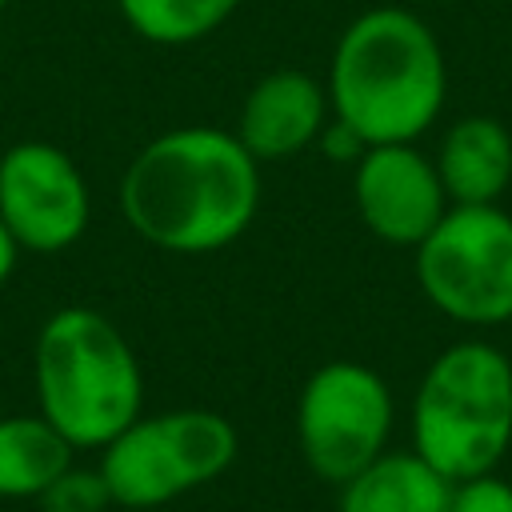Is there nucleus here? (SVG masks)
I'll list each match as a JSON object with an SVG mask.
<instances>
[{
  "instance_id": "obj_3",
  "label": "nucleus",
  "mask_w": 512,
  "mask_h": 512,
  "mask_svg": "<svg viewBox=\"0 0 512 512\" xmlns=\"http://www.w3.org/2000/svg\"><path fill=\"white\" fill-rule=\"evenodd\" d=\"M40 416L80 452L104 448L144 408V372L128 336L96 308H56L32 348Z\"/></svg>"
},
{
  "instance_id": "obj_1",
  "label": "nucleus",
  "mask_w": 512,
  "mask_h": 512,
  "mask_svg": "<svg viewBox=\"0 0 512 512\" xmlns=\"http://www.w3.org/2000/svg\"><path fill=\"white\" fill-rule=\"evenodd\" d=\"M128 228L160 252L208 256L236 244L260 212V164L212 124L152 136L120 176Z\"/></svg>"
},
{
  "instance_id": "obj_20",
  "label": "nucleus",
  "mask_w": 512,
  "mask_h": 512,
  "mask_svg": "<svg viewBox=\"0 0 512 512\" xmlns=\"http://www.w3.org/2000/svg\"><path fill=\"white\" fill-rule=\"evenodd\" d=\"M4 4H8V0H0V12H4Z\"/></svg>"
},
{
  "instance_id": "obj_2",
  "label": "nucleus",
  "mask_w": 512,
  "mask_h": 512,
  "mask_svg": "<svg viewBox=\"0 0 512 512\" xmlns=\"http://www.w3.org/2000/svg\"><path fill=\"white\" fill-rule=\"evenodd\" d=\"M332 120L372 144H416L448 96V64L436 32L408 8L360 12L336 40L328 64Z\"/></svg>"
},
{
  "instance_id": "obj_12",
  "label": "nucleus",
  "mask_w": 512,
  "mask_h": 512,
  "mask_svg": "<svg viewBox=\"0 0 512 512\" xmlns=\"http://www.w3.org/2000/svg\"><path fill=\"white\" fill-rule=\"evenodd\" d=\"M452 488L420 452H380L340 484L336 512H448Z\"/></svg>"
},
{
  "instance_id": "obj_4",
  "label": "nucleus",
  "mask_w": 512,
  "mask_h": 512,
  "mask_svg": "<svg viewBox=\"0 0 512 512\" xmlns=\"http://www.w3.org/2000/svg\"><path fill=\"white\" fill-rule=\"evenodd\" d=\"M512 444V360L488 340L432 356L412 396V452L452 484L496 472Z\"/></svg>"
},
{
  "instance_id": "obj_8",
  "label": "nucleus",
  "mask_w": 512,
  "mask_h": 512,
  "mask_svg": "<svg viewBox=\"0 0 512 512\" xmlns=\"http://www.w3.org/2000/svg\"><path fill=\"white\" fill-rule=\"evenodd\" d=\"M0 220L20 252L56 256L92 220L88 180L76 160L48 140H20L0 156Z\"/></svg>"
},
{
  "instance_id": "obj_7",
  "label": "nucleus",
  "mask_w": 512,
  "mask_h": 512,
  "mask_svg": "<svg viewBox=\"0 0 512 512\" xmlns=\"http://www.w3.org/2000/svg\"><path fill=\"white\" fill-rule=\"evenodd\" d=\"M396 404L388 380L360 360L320 364L296 400V444L312 476L344 484L388 452Z\"/></svg>"
},
{
  "instance_id": "obj_10",
  "label": "nucleus",
  "mask_w": 512,
  "mask_h": 512,
  "mask_svg": "<svg viewBox=\"0 0 512 512\" xmlns=\"http://www.w3.org/2000/svg\"><path fill=\"white\" fill-rule=\"evenodd\" d=\"M328 120L332 104L324 84L304 68H276L248 88L236 116V140L256 164L288 160L312 148Z\"/></svg>"
},
{
  "instance_id": "obj_19",
  "label": "nucleus",
  "mask_w": 512,
  "mask_h": 512,
  "mask_svg": "<svg viewBox=\"0 0 512 512\" xmlns=\"http://www.w3.org/2000/svg\"><path fill=\"white\" fill-rule=\"evenodd\" d=\"M108 512H132V508H108Z\"/></svg>"
},
{
  "instance_id": "obj_17",
  "label": "nucleus",
  "mask_w": 512,
  "mask_h": 512,
  "mask_svg": "<svg viewBox=\"0 0 512 512\" xmlns=\"http://www.w3.org/2000/svg\"><path fill=\"white\" fill-rule=\"evenodd\" d=\"M316 144L324 148V156H332V160H344V164H356V160L364 156V148H368V144H364V140H360L352 128H344L340 120H328Z\"/></svg>"
},
{
  "instance_id": "obj_18",
  "label": "nucleus",
  "mask_w": 512,
  "mask_h": 512,
  "mask_svg": "<svg viewBox=\"0 0 512 512\" xmlns=\"http://www.w3.org/2000/svg\"><path fill=\"white\" fill-rule=\"evenodd\" d=\"M16 260H20V244L12 240V232H8V228H4V220H0V288L12 280Z\"/></svg>"
},
{
  "instance_id": "obj_9",
  "label": "nucleus",
  "mask_w": 512,
  "mask_h": 512,
  "mask_svg": "<svg viewBox=\"0 0 512 512\" xmlns=\"http://www.w3.org/2000/svg\"><path fill=\"white\" fill-rule=\"evenodd\" d=\"M352 200L364 228L396 248H416L452 208L432 156L416 144H372L352 168Z\"/></svg>"
},
{
  "instance_id": "obj_15",
  "label": "nucleus",
  "mask_w": 512,
  "mask_h": 512,
  "mask_svg": "<svg viewBox=\"0 0 512 512\" xmlns=\"http://www.w3.org/2000/svg\"><path fill=\"white\" fill-rule=\"evenodd\" d=\"M44 512H108L112 496L96 468H64L40 496Z\"/></svg>"
},
{
  "instance_id": "obj_14",
  "label": "nucleus",
  "mask_w": 512,
  "mask_h": 512,
  "mask_svg": "<svg viewBox=\"0 0 512 512\" xmlns=\"http://www.w3.org/2000/svg\"><path fill=\"white\" fill-rule=\"evenodd\" d=\"M116 8L140 40L180 48L224 28L240 0H116Z\"/></svg>"
},
{
  "instance_id": "obj_5",
  "label": "nucleus",
  "mask_w": 512,
  "mask_h": 512,
  "mask_svg": "<svg viewBox=\"0 0 512 512\" xmlns=\"http://www.w3.org/2000/svg\"><path fill=\"white\" fill-rule=\"evenodd\" d=\"M240 436L228 416L212 408H172L136 416L120 436L100 448V480L112 508L160 512L184 492L212 484L232 468Z\"/></svg>"
},
{
  "instance_id": "obj_11",
  "label": "nucleus",
  "mask_w": 512,
  "mask_h": 512,
  "mask_svg": "<svg viewBox=\"0 0 512 512\" xmlns=\"http://www.w3.org/2000/svg\"><path fill=\"white\" fill-rule=\"evenodd\" d=\"M448 204H500L512 184V132L496 116H460L432 156Z\"/></svg>"
},
{
  "instance_id": "obj_6",
  "label": "nucleus",
  "mask_w": 512,
  "mask_h": 512,
  "mask_svg": "<svg viewBox=\"0 0 512 512\" xmlns=\"http://www.w3.org/2000/svg\"><path fill=\"white\" fill-rule=\"evenodd\" d=\"M424 300L464 328L512 320V216L500 204H452L412 248Z\"/></svg>"
},
{
  "instance_id": "obj_16",
  "label": "nucleus",
  "mask_w": 512,
  "mask_h": 512,
  "mask_svg": "<svg viewBox=\"0 0 512 512\" xmlns=\"http://www.w3.org/2000/svg\"><path fill=\"white\" fill-rule=\"evenodd\" d=\"M448 512H512V480H504L496 472L460 480L452 488Z\"/></svg>"
},
{
  "instance_id": "obj_13",
  "label": "nucleus",
  "mask_w": 512,
  "mask_h": 512,
  "mask_svg": "<svg viewBox=\"0 0 512 512\" xmlns=\"http://www.w3.org/2000/svg\"><path fill=\"white\" fill-rule=\"evenodd\" d=\"M76 448L36 412L0 416V500H40L44 488L72 468Z\"/></svg>"
}]
</instances>
